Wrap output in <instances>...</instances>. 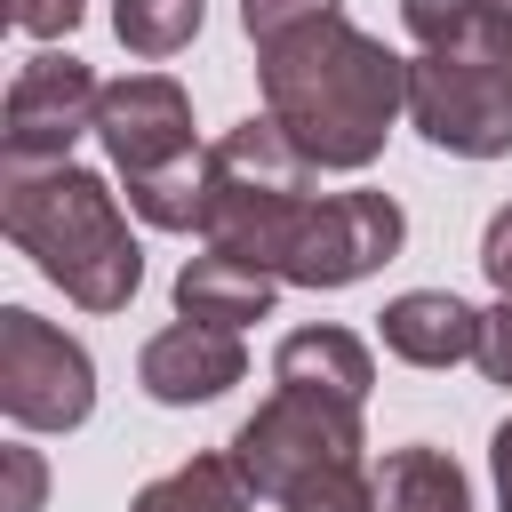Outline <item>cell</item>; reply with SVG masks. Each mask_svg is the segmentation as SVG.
I'll return each mask as SVG.
<instances>
[{
    "instance_id": "cell-20",
    "label": "cell",
    "mask_w": 512,
    "mask_h": 512,
    "mask_svg": "<svg viewBox=\"0 0 512 512\" xmlns=\"http://www.w3.org/2000/svg\"><path fill=\"white\" fill-rule=\"evenodd\" d=\"M0 472H8L0 512H40V496H48V464H40L32 448H0Z\"/></svg>"
},
{
    "instance_id": "cell-13",
    "label": "cell",
    "mask_w": 512,
    "mask_h": 512,
    "mask_svg": "<svg viewBox=\"0 0 512 512\" xmlns=\"http://www.w3.org/2000/svg\"><path fill=\"white\" fill-rule=\"evenodd\" d=\"M272 384H312V392H328V400L368 408L376 360H368V344H360L352 328L320 320V328H288V336H280V352H272Z\"/></svg>"
},
{
    "instance_id": "cell-22",
    "label": "cell",
    "mask_w": 512,
    "mask_h": 512,
    "mask_svg": "<svg viewBox=\"0 0 512 512\" xmlns=\"http://www.w3.org/2000/svg\"><path fill=\"white\" fill-rule=\"evenodd\" d=\"M480 272H488V288L496 296H512V200L488 216V232H480Z\"/></svg>"
},
{
    "instance_id": "cell-12",
    "label": "cell",
    "mask_w": 512,
    "mask_h": 512,
    "mask_svg": "<svg viewBox=\"0 0 512 512\" xmlns=\"http://www.w3.org/2000/svg\"><path fill=\"white\" fill-rule=\"evenodd\" d=\"M280 288H288V280L224 256V248H200V256H184V272H176V320H208V328H232V336H240L248 320H272Z\"/></svg>"
},
{
    "instance_id": "cell-2",
    "label": "cell",
    "mask_w": 512,
    "mask_h": 512,
    "mask_svg": "<svg viewBox=\"0 0 512 512\" xmlns=\"http://www.w3.org/2000/svg\"><path fill=\"white\" fill-rule=\"evenodd\" d=\"M416 40L408 120L432 152L504 160L512 152V16L496 0H400Z\"/></svg>"
},
{
    "instance_id": "cell-17",
    "label": "cell",
    "mask_w": 512,
    "mask_h": 512,
    "mask_svg": "<svg viewBox=\"0 0 512 512\" xmlns=\"http://www.w3.org/2000/svg\"><path fill=\"white\" fill-rule=\"evenodd\" d=\"M336 8L344 0H240V24H248L256 48H272V40H288V32H304V24L336 16Z\"/></svg>"
},
{
    "instance_id": "cell-19",
    "label": "cell",
    "mask_w": 512,
    "mask_h": 512,
    "mask_svg": "<svg viewBox=\"0 0 512 512\" xmlns=\"http://www.w3.org/2000/svg\"><path fill=\"white\" fill-rule=\"evenodd\" d=\"M480 376L488 384H512V296H496L488 312H480Z\"/></svg>"
},
{
    "instance_id": "cell-1",
    "label": "cell",
    "mask_w": 512,
    "mask_h": 512,
    "mask_svg": "<svg viewBox=\"0 0 512 512\" xmlns=\"http://www.w3.org/2000/svg\"><path fill=\"white\" fill-rule=\"evenodd\" d=\"M256 80H264V112L280 120V136L312 168H336V176L368 168L392 120L408 112V56H392L344 8L256 48Z\"/></svg>"
},
{
    "instance_id": "cell-24",
    "label": "cell",
    "mask_w": 512,
    "mask_h": 512,
    "mask_svg": "<svg viewBox=\"0 0 512 512\" xmlns=\"http://www.w3.org/2000/svg\"><path fill=\"white\" fill-rule=\"evenodd\" d=\"M496 8H504V16H512V0H496Z\"/></svg>"
},
{
    "instance_id": "cell-8",
    "label": "cell",
    "mask_w": 512,
    "mask_h": 512,
    "mask_svg": "<svg viewBox=\"0 0 512 512\" xmlns=\"http://www.w3.org/2000/svg\"><path fill=\"white\" fill-rule=\"evenodd\" d=\"M96 104H104V80L72 48L24 56L16 80H8V104H0V168H56V160H72V144L96 136Z\"/></svg>"
},
{
    "instance_id": "cell-14",
    "label": "cell",
    "mask_w": 512,
    "mask_h": 512,
    "mask_svg": "<svg viewBox=\"0 0 512 512\" xmlns=\"http://www.w3.org/2000/svg\"><path fill=\"white\" fill-rule=\"evenodd\" d=\"M376 512H472V480L448 448L408 440V448H384L376 464Z\"/></svg>"
},
{
    "instance_id": "cell-5",
    "label": "cell",
    "mask_w": 512,
    "mask_h": 512,
    "mask_svg": "<svg viewBox=\"0 0 512 512\" xmlns=\"http://www.w3.org/2000/svg\"><path fill=\"white\" fill-rule=\"evenodd\" d=\"M96 144L128 184V208L152 232H200L208 208V144L192 136V96L168 72H128L104 80L96 104Z\"/></svg>"
},
{
    "instance_id": "cell-3",
    "label": "cell",
    "mask_w": 512,
    "mask_h": 512,
    "mask_svg": "<svg viewBox=\"0 0 512 512\" xmlns=\"http://www.w3.org/2000/svg\"><path fill=\"white\" fill-rule=\"evenodd\" d=\"M0 232L80 312H128V296L144 288V248H136L112 184L72 168V160H56V168H0Z\"/></svg>"
},
{
    "instance_id": "cell-15",
    "label": "cell",
    "mask_w": 512,
    "mask_h": 512,
    "mask_svg": "<svg viewBox=\"0 0 512 512\" xmlns=\"http://www.w3.org/2000/svg\"><path fill=\"white\" fill-rule=\"evenodd\" d=\"M248 504L256 496H248V480L232 472L224 448H208V456H192V464H176V472H160L128 496V512H248Z\"/></svg>"
},
{
    "instance_id": "cell-23",
    "label": "cell",
    "mask_w": 512,
    "mask_h": 512,
    "mask_svg": "<svg viewBox=\"0 0 512 512\" xmlns=\"http://www.w3.org/2000/svg\"><path fill=\"white\" fill-rule=\"evenodd\" d=\"M488 472H496V512H512V416L488 432Z\"/></svg>"
},
{
    "instance_id": "cell-6",
    "label": "cell",
    "mask_w": 512,
    "mask_h": 512,
    "mask_svg": "<svg viewBox=\"0 0 512 512\" xmlns=\"http://www.w3.org/2000/svg\"><path fill=\"white\" fill-rule=\"evenodd\" d=\"M360 448H368V432H360V408L352 400H328L312 384H272L256 400V416L232 432L224 456H232V472L248 480L256 504H288L304 480L352 472Z\"/></svg>"
},
{
    "instance_id": "cell-18",
    "label": "cell",
    "mask_w": 512,
    "mask_h": 512,
    "mask_svg": "<svg viewBox=\"0 0 512 512\" xmlns=\"http://www.w3.org/2000/svg\"><path fill=\"white\" fill-rule=\"evenodd\" d=\"M280 512H376V480L352 464V472H320V480H304Z\"/></svg>"
},
{
    "instance_id": "cell-9",
    "label": "cell",
    "mask_w": 512,
    "mask_h": 512,
    "mask_svg": "<svg viewBox=\"0 0 512 512\" xmlns=\"http://www.w3.org/2000/svg\"><path fill=\"white\" fill-rule=\"evenodd\" d=\"M400 240H408V216L392 192H320L288 248V288H352L376 264H392Z\"/></svg>"
},
{
    "instance_id": "cell-16",
    "label": "cell",
    "mask_w": 512,
    "mask_h": 512,
    "mask_svg": "<svg viewBox=\"0 0 512 512\" xmlns=\"http://www.w3.org/2000/svg\"><path fill=\"white\" fill-rule=\"evenodd\" d=\"M200 16H208V0H112V32H120V48L144 56V64L192 48V40H200Z\"/></svg>"
},
{
    "instance_id": "cell-7",
    "label": "cell",
    "mask_w": 512,
    "mask_h": 512,
    "mask_svg": "<svg viewBox=\"0 0 512 512\" xmlns=\"http://www.w3.org/2000/svg\"><path fill=\"white\" fill-rule=\"evenodd\" d=\"M96 408V360L56 320L8 304L0 312V416L16 432H80Z\"/></svg>"
},
{
    "instance_id": "cell-11",
    "label": "cell",
    "mask_w": 512,
    "mask_h": 512,
    "mask_svg": "<svg viewBox=\"0 0 512 512\" xmlns=\"http://www.w3.org/2000/svg\"><path fill=\"white\" fill-rule=\"evenodd\" d=\"M376 328H384V352L408 360V368H456V360L480 352V312H472L464 296H448V288H408V296H392V304L376 312Z\"/></svg>"
},
{
    "instance_id": "cell-4",
    "label": "cell",
    "mask_w": 512,
    "mask_h": 512,
    "mask_svg": "<svg viewBox=\"0 0 512 512\" xmlns=\"http://www.w3.org/2000/svg\"><path fill=\"white\" fill-rule=\"evenodd\" d=\"M312 160L280 136L272 112L224 128L208 144V208H200V248H224L272 280H288V248L312 216Z\"/></svg>"
},
{
    "instance_id": "cell-21",
    "label": "cell",
    "mask_w": 512,
    "mask_h": 512,
    "mask_svg": "<svg viewBox=\"0 0 512 512\" xmlns=\"http://www.w3.org/2000/svg\"><path fill=\"white\" fill-rule=\"evenodd\" d=\"M80 16H88V0H8V24L32 40H64Z\"/></svg>"
},
{
    "instance_id": "cell-10",
    "label": "cell",
    "mask_w": 512,
    "mask_h": 512,
    "mask_svg": "<svg viewBox=\"0 0 512 512\" xmlns=\"http://www.w3.org/2000/svg\"><path fill=\"white\" fill-rule=\"evenodd\" d=\"M240 376H248V344H240L232 328H208V320H168V328L144 336V352H136V384H144V400H160V408H208V400H224Z\"/></svg>"
}]
</instances>
